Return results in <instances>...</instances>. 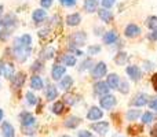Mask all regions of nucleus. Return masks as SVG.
<instances>
[{
	"instance_id": "obj_1",
	"label": "nucleus",
	"mask_w": 157,
	"mask_h": 137,
	"mask_svg": "<svg viewBox=\"0 0 157 137\" xmlns=\"http://www.w3.org/2000/svg\"><path fill=\"white\" fill-rule=\"evenodd\" d=\"M13 55H14V59H15L17 62L22 63L29 58L30 48H26V47L21 45L18 38H15V40H14V45H13Z\"/></svg>"
},
{
	"instance_id": "obj_2",
	"label": "nucleus",
	"mask_w": 157,
	"mask_h": 137,
	"mask_svg": "<svg viewBox=\"0 0 157 137\" xmlns=\"http://www.w3.org/2000/svg\"><path fill=\"white\" fill-rule=\"evenodd\" d=\"M17 23H18V19H17V16L14 15V14H6V16L2 19V25H3V27H4V33H7V34H6L7 37L10 36V33L15 29Z\"/></svg>"
},
{
	"instance_id": "obj_3",
	"label": "nucleus",
	"mask_w": 157,
	"mask_h": 137,
	"mask_svg": "<svg viewBox=\"0 0 157 137\" xmlns=\"http://www.w3.org/2000/svg\"><path fill=\"white\" fill-rule=\"evenodd\" d=\"M108 73V66H106L105 62H98L97 65L92 67V78H95V80H101L102 77H105V74Z\"/></svg>"
},
{
	"instance_id": "obj_4",
	"label": "nucleus",
	"mask_w": 157,
	"mask_h": 137,
	"mask_svg": "<svg viewBox=\"0 0 157 137\" xmlns=\"http://www.w3.org/2000/svg\"><path fill=\"white\" fill-rule=\"evenodd\" d=\"M86 41H87L86 32H76V33H73V34H72V37H71V43H72L71 48H76V47L84 45V44H86Z\"/></svg>"
},
{
	"instance_id": "obj_5",
	"label": "nucleus",
	"mask_w": 157,
	"mask_h": 137,
	"mask_svg": "<svg viewBox=\"0 0 157 137\" xmlns=\"http://www.w3.org/2000/svg\"><path fill=\"white\" fill-rule=\"evenodd\" d=\"M99 104H101V107L105 108V110H112V108L117 104V99L113 96V95L108 93L99 99Z\"/></svg>"
},
{
	"instance_id": "obj_6",
	"label": "nucleus",
	"mask_w": 157,
	"mask_h": 137,
	"mask_svg": "<svg viewBox=\"0 0 157 137\" xmlns=\"http://www.w3.org/2000/svg\"><path fill=\"white\" fill-rule=\"evenodd\" d=\"M15 74V70H14L13 63H0V75H3L7 80H11Z\"/></svg>"
},
{
	"instance_id": "obj_7",
	"label": "nucleus",
	"mask_w": 157,
	"mask_h": 137,
	"mask_svg": "<svg viewBox=\"0 0 157 137\" xmlns=\"http://www.w3.org/2000/svg\"><path fill=\"white\" fill-rule=\"evenodd\" d=\"M19 119H21V125L24 128H30V126H36V119L35 117L32 115L28 111H24V113L19 115Z\"/></svg>"
},
{
	"instance_id": "obj_8",
	"label": "nucleus",
	"mask_w": 157,
	"mask_h": 137,
	"mask_svg": "<svg viewBox=\"0 0 157 137\" xmlns=\"http://www.w3.org/2000/svg\"><path fill=\"white\" fill-rule=\"evenodd\" d=\"M147 103H149V96H147L146 93H138L132 97V100H131V106L138 107V108L146 106Z\"/></svg>"
},
{
	"instance_id": "obj_9",
	"label": "nucleus",
	"mask_w": 157,
	"mask_h": 137,
	"mask_svg": "<svg viewBox=\"0 0 157 137\" xmlns=\"http://www.w3.org/2000/svg\"><path fill=\"white\" fill-rule=\"evenodd\" d=\"M109 86L106 82H103V81H98V82L94 84V86H92V91H94L95 95H98V96H105V95L109 93Z\"/></svg>"
},
{
	"instance_id": "obj_10",
	"label": "nucleus",
	"mask_w": 157,
	"mask_h": 137,
	"mask_svg": "<svg viewBox=\"0 0 157 137\" xmlns=\"http://www.w3.org/2000/svg\"><path fill=\"white\" fill-rule=\"evenodd\" d=\"M139 34H141V27H139L138 25L130 23V25L125 26V29H124V36L125 37L134 38V37H136V36H139Z\"/></svg>"
},
{
	"instance_id": "obj_11",
	"label": "nucleus",
	"mask_w": 157,
	"mask_h": 137,
	"mask_svg": "<svg viewBox=\"0 0 157 137\" xmlns=\"http://www.w3.org/2000/svg\"><path fill=\"white\" fill-rule=\"evenodd\" d=\"M102 117H103V111L99 107H97V106H92L88 110V113H87V118L90 121H99Z\"/></svg>"
},
{
	"instance_id": "obj_12",
	"label": "nucleus",
	"mask_w": 157,
	"mask_h": 137,
	"mask_svg": "<svg viewBox=\"0 0 157 137\" xmlns=\"http://www.w3.org/2000/svg\"><path fill=\"white\" fill-rule=\"evenodd\" d=\"M91 129L94 132H97L98 135H106L108 133V129H109V122L106 121H101V122H95V124L91 125Z\"/></svg>"
},
{
	"instance_id": "obj_13",
	"label": "nucleus",
	"mask_w": 157,
	"mask_h": 137,
	"mask_svg": "<svg viewBox=\"0 0 157 137\" xmlns=\"http://www.w3.org/2000/svg\"><path fill=\"white\" fill-rule=\"evenodd\" d=\"M65 73H66V67H65V66L54 65V66H52V70H51V77H52V80L59 81L61 78L65 75Z\"/></svg>"
},
{
	"instance_id": "obj_14",
	"label": "nucleus",
	"mask_w": 157,
	"mask_h": 137,
	"mask_svg": "<svg viewBox=\"0 0 157 137\" xmlns=\"http://www.w3.org/2000/svg\"><path fill=\"white\" fill-rule=\"evenodd\" d=\"M125 73H127L128 77H130L131 80H134V81L141 80V77H142V71H141V69H139L138 66H127Z\"/></svg>"
},
{
	"instance_id": "obj_15",
	"label": "nucleus",
	"mask_w": 157,
	"mask_h": 137,
	"mask_svg": "<svg viewBox=\"0 0 157 137\" xmlns=\"http://www.w3.org/2000/svg\"><path fill=\"white\" fill-rule=\"evenodd\" d=\"M25 80H26V74L24 71H18L17 74H14V77L11 78V82H13L14 88H21L24 85Z\"/></svg>"
},
{
	"instance_id": "obj_16",
	"label": "nucleus",
	"mask_w": 157,
	"mask_h": 137,
	"mask_svg": "<svg viewBox=\"0 0 157 137\" xmlns=\"http://www.w3.org/2000/svg\"><path fill=\"white\" fill-rule=\"evenodd\" d=\"M2 136L3 137H14L15 136V129L10 122H3L2 124Z\"/></svg>"
},
{
	"instance_id": "obj_17",
	"label": "nucleus",
	"mask_w": 157,
	"mask_h": 137,
	"mask_svg": "<svg viewBox=\"0 0 157 137\" xmlns=\"http://www.w3.org/2000/svg\"><path fill=\"white\" fill-rule=\"evenodd\" d=\"M98 16H99L105 23H110V22L113 21V14H112V11L106 10V8H101V10H98Z\"/></svg>"
},
{
	"instance_id": "obj_18",
	"label": "nucleus",
	"mask_w": 157,
	"mask_h": 137,
	"mask_svg": "<svg viewBox=\"0 0 157 137\" xmlns=\"http://www.w3.org/2000/svg\"><path fill=\"white\" fill-rule=\"evenodd\" d=\"M72 85H73V78H72V75H63L59 80V88L62 89V91L71 89Z\"/></svg>"
},
{
	"instance_id": "obj_19",
	"label": "nucleus",
	"mask_w": 157,
	"mask_h": 137,
	"mask_svg": "<svg viewBox=\"0 0 157 137\" xmlns=\"http://www.w3.org/2000/svg\"><path fill=\"white\" fill-rule=\"evenodd\" d=\"M106 84H108V86H109L110 89H117V88H119V84H120V77H119V74H114V73L109 74Z\"/></svg>"
},
{
	"instance_id": "obj_20",
	"label": "nucleus",
	"mask_w": 157,
	"mask_h": 137,
	"mask_svg": "<svg viewBox=\"0 0 157 137\" xmlns=\"http://www.w3.org/2000/svg\"><path fill=\"white\" fill-rule=\"evenodd\" d=\"M43 86H44L43 80H41V77H39L37 74H35L30 78V88H32L33 91H40V89H43Z\"/></svg>"
},
{
	"instance_id": "obj_21",
	"label": "nucleus",
	"mask_w": 157,
	"mask_h": 137,
	"mask_svg": "<svg viewBox=\"0 0 157 137\" xmlns=\"http://www.w3.org/2000/svg\"><path fill=\"white\" fill-rule=\"evenodd\" d=\"M80 22H81V16L78 13L69 14V15L66 16V23H68L69 26H77V25H80Z\"/></svg>"
},
{
	"instance_id": "obj_22",
	"label": "nucleus",
	"mask_w": 157,
	"mask_h": 137,
	"mask_svg": "<svg viewBox=\"0 0 157 137\" xmlns=\"http://www.w3.org/2000/svg\"><path fill=\"white\" fill-rule=\"evenodd\" d=\"M80 124H81V119L78 118V117H75V115L69 117V118L63 122L65 128H68V129H75V128H77Z\"/></svg>"
},
{
	"instance_id": "obj_23",
	"label": "nucleus",
	"mask_w": 157,
	"mask_h": 137,
	"mask_svg": "<svg viewBox=\"0 0 157 137\" xmlns=\"http://www.w3.org/2000/svg\"><path fill=\"white\" fill-rule=\"evenodd\" d=\"M46 97H47V100H48V102H52V100L57 99V97H58L57 86L48 84V86H47V89H46Z\"/></svg>"
},
{
	"instance_id": "obj_24",
	"label": "nucleus",
	"mask_w": 157,
	"mask_h": 137,
	"mask_svg": "<svg viewBox=\"0 0 157 137\" xmlns=\"http://www.w3.org/2000/svg\"><path fill=\"white\" fill-rule=\"evenodd\" d=\"M32 18H33V21L35 22H43L44 19L47 18V13H46V10L44 8H37V10H35L33 11V14H32Z\"/></svg>"
},
{
	"instance_id": "obj_25",
	"label": "nucleus",
	"mask_w": 157,
	"mask_h": 137,
	"mask_svg": "<svg viewBox=\"0 0 157 137\" xmlns=\"http://www.w3.org/2000/svg\"><path fill=\"white\" fill-rule=\"evenodd\" d=\"M98 4H99V0H84V10L87 13H94L97 11Z\"/></svg>"
},
{
	"instance_id": "obj_26",
	"label": "nucleus",
	"mask_w": 157,
	"mask_h": 137,
	"mask_svg": "<svg viewBox=\"0 0 157 137\" xmlns=\"http://www.w3.org/2000/svg\"><path fill=\"white\" fill-rule=\"evenodd\" d=\"M102 38H103V43L110 45V44H113L114 41L117 40V33L114 32V30H109V32H106L105 34H103Z\"/></svg>"
},
{
	"instance_id": "obj_27",
	"label": "nucleus",
	"mask_w": 157,
	"mask_h": 137,
	"mask_svg": "<svg viewBox=\"0 0 157 137\" xmlns=\"http://www.w3.org/2000/svg\"><path fill=\"white\" fill-rule=\"evenodd\" d=\"M114 63L119 66H124L127 65V60H128V54L127 52H119V54L114 56Z\"/></svg>"
},
{
	"instance_id": "obj_28",
	"label": "nucleus",
	"mask_w": 157,
	"mask_h": 137,
	"mask_svg": "<svg viewBox=\"0 0 157 137\" xmlns=\"http://www.w3.org/2000/svg\"><path fill=\"white\" fill-rule=\"evenodd\" d=\"M54 55H55V49H54V47H46V48L43 49V51L40 52V56L43 58V59H52L54 58Z\"/></svg>"
},
{
	"instance_id": "obj_29",
	"label": "nucleus",
	"mask_w": 157,
	"mask_h": 137,
	"mask_svg": "<svg viewBox=\"0 0 157 137\" xmlns=\"http://www.w3.org/2000/svg\"><path fill=\"white\" fill-rule=\"evenodd\" d=\"M63 65L65 67H73L76 65V55L73 54H68L63 56Z\"/></svg>"
},
{
	"instance_id": "obj_30",
	"label": "nucleus",
	"mask_w": 157,
	"mask_h": 137,
	"mask_svg": "<svg viewBox=\"0 0 157 137\" xmlns=\"http://www.w3.org/2000/svg\"><path fill=\"white\" fill-rule=\"evenodd\" d=\"M141 117V110L138 108H130L127 111V119L128 121H136Z\"/></svg>"
},
{
	"instance_id": "obj_31",
	"label": "nucleus",
	"mask_w": 157,
	"mask_h": 137,
	"mask_svg": "<svg viewBox=\"0 0 157 137\" xmlns=\"http://www.w3.org/2000/svg\"><path fill=\"white\" fill-rule=\"evenodd\" d=\"M63 110H65V104H63V102H55L51 107V111L55 114V115H61V114L63 113Z\"/></svg>"
},
{
	"instance_id": "obj_32",
	"label": "nucleus",
	"mask_w": 157,
	"mask_h": 137,
	"mask_svg": "<svg viewBox=\"0 0 157 137\" xmlns=\"http://www.w3.org/2000/svg\"><path fill=\"white\" fill-rule=\"evenodd\" d=\"M146 26L149 27L150 30L157 29V16H149L146 19Z\"/></svg>"
},
{
	"instance_id": "obj_33",
	"label": "nucleus",
	"mask_w": 157,
	"mask_h": 137,
	"mask_svg": "<svg viewBox=\"0 0 157 137\" xmlns=\"http://www.w3.org/2000/svg\"><path fill=\"white\" fill-rule=\"evenodd\" d=\"M153 118H155L153 113H150V111H146V113L142 114V124H145V125L150 124V122L153 121Z\"/></svg>"
},
{
	"instance_id": "obj_34",
	"label": "nucleus",
	"mask_w": 157,
	"mask_h": 137,
	"mask_svg": "<svg viewBox=\"0 0 157 137\" xmlns=\"http://www.w3.org/2000/svg\"><path fill=\"white\" fill-rule=\"evenodd\" d=\"M26 103L29 106L37 104V97L35 96V93H33V92H28V93H26Z\"/></svg>"
},
{
	"instance_id": "obj_35",
	"label": "nucleus",
	"mask_w": 157,
	"mask_h": 137,
	"mask_svg": "<svg viewBox=\"0 0 157 137\" xmlns=\"http://www.w3.org/2000/svg\"><path fill=\"white\" fill-rule=\"evenodd\" d=\"M117 89H119L123 95H125V93H128V91H130V85H128V82L125 80H123V81H120L119 88H117Z\"/></svg>"
},
{
	"instance_id": "obj_36",
	"label": "nucleus",
	"mask_w": 157,
	"mask_h": 137,
	"mask_svg": "<svg viewBox=\"0 0 157 137\" xmlns=\"http://www.w3.org/2000/svg\"><path fill=\"white\" fill-rule=\"evenodd\" d=\"M65 102L68 103V104H71V106H73V104H76V103L78 102V96L77 95H65Z\"/></svg>"
},
{
	"instance_id": "obj_37",
	"label": "nucleus",
	"mask_w": 157,
	"mask_h": 137,
	"mask_svg": "<svg viewBox=\"0 0 157 137\" xmlns=\"http://www.w3.org/2000/svg\"><path fill=\"white\" fill-rule=\"evenodd\" d=\"M114 3H116V0H101L102 8H106V10H109L110 7H113Z\"/></svg>"
},
{
	"instance_id": "obj_38",
	"label": "nucleus",
	"mask_w": 157,
	"mask_h": 137,
	"mask_svg": "<svg viewBox=\"0 0 157 137\" xmlns=\"http://www.w3.org/2000/svg\"><path fill=\"white\" fill-rule=\"evenodd\" d=\"M87 52H88V55H97L101 52V47L99 45H91V47H88Z\"/></svg>"
},
{
	"instance_id": "obj_39",
	"label": "nucleus",
	"mask_w": 157,
	"mask_h": 137,
	"mask_svg": "<svg viewBox=\"0 0 157 137\" xmlns=\"http://www.w3.org/2000/svg\"><path fill=\"white\" fill-rule=\"evenodd\" d=\"M91 65H92V60H91V59H86L83 63H81L80 71H83V70H88L90 67H91Z\"/></svg>"
},
{
	"instance_id": "obj_40",
	"label": "nucleus",
	"mask_w": 157,
	"mask_h": 137,
	"mask_svg": "<svg viewBox=\"0 0 157 137\" xmlns=\"http://www.w3.org/2000/svg\"><path fill=\"white\" fill-rule=\"evenodd\" d=\"M30 69H32V71H37V70L40 71V70L43 69V63L39 62V60H36V62L32 65V67H30Z\"/></svg>"
},
{
	"instance_id": "obj_41",
	"label": "nucleus",
	"mask_w": 157,
	"mask_h": 137,
	"mask_svg": "<svg viewBox=\"0 0 157 137\" xmlns=\"http://www.w3.org/2000/svg\"><path fill=\"white\" fill-rule=\"evenodd\" d=\"M54 3V0H40V4L43 8H50Z\"/></svg>"
},
{
	"instance_id": "obj_42",
	"label": "nucleus",
	"mask_w": 157,
	"mask_h": 137,
	"mask_svg": "<svg viewBox=\"0 0 157 137\" xmlns=\"http://www.w3.org/2000/svg\"><path fill=\"white\" fill-rule=\"evenodd\" d=\"M59 2H61V4H63L65 7H72V5L76 4L77 0H59Z\"/></svg>"
},
{
	"instance_id": "obj_43",
	"label": "nucleus",
	"mask_w": 157,
	"mask_h": 137,
	"mask_svg": "<svg viewBox=\"0 0 157 137\" xmlns=\"http://www.w3.org/2000/svg\"><path fill=\"white\" fill-rule=\"evenodd\" d=\"M77 137H92V135H91V132H88V130H80Z\"/></svg>"
},
{
	"instance_id": "obj_44",
	"label": "nucleus",
	"mask_w": 157,
	"mask_h": 137,
	"mask_svg": "<svg viewBox=\"0 0 157 137\" xmlns=\"http://www.w3.org/2000/svg\"><path fill=\"white\" fill-rule=\"evenodd\" d=\"M152 85H153V88H155V91L157 92V73H155L152 77Z\"/></svg>"
},
{
	"instance_id": "obj_45",
	"label": "nucleus",
	"mask_w": 157,
	"mask_h": 137,
	"mask_svg": "<svg viewBox=\"0 0 157 137\" xmlns=\"http://www.w3.org/2000/svg\"><path fill=\"white\" fill-rule=\"evenodd\" d=\"M149 107L152 108V110H156L157 111V99H153L149 102Z\"/></svg>"
},
{
	"instance_id": "obj_46",
	"label": "nucleus",
	"mask_w": 157,
	"mask_h": 137,
	"mask_svg": "<svg viewBox=\"0 0 157 137\" xmlns=\"http://www.w3.org/2000/svg\"><path fill=\"white\" fill-rule=\"evenodd\" d=\"M147 37H149V38H150V40L156 41V40H157V29H155V30H153V32H152V33H150V34H149V36H147Z\"/></svg>"
},
{
	"instance_id": "obj_47",
	"label": "nucleus",
	"mask_w": 157,
	"mask_h": 137,
	"mask_svg": "<svg viewBox=\"0 0 157 137\" xmlns=\"http://www.w3.org/2000/svg\"><path fill=\"white\" fill-rule=\"evenodd\" d=\"M3 118H4V111H3L2 108H0V122L3 121Z\"/></svg>"
},
{
	"instance_id": "obj_48",
	"label": "nucleus",
	"mask_w": 157,
	"mask_h": 137,
	"mask_svg": "<svg viewBox=\"0 0 157 137\" xmlns=\"http://www.w3.org/2000/svg\"><path fill=\"white\" fill-rule=\"evenodd\" d=\"M3 10H4V7H3V5H2V4H0V16H2V15H3Z\"/></svg>"
},
{
	"instance_id": "obj_49",
	"label": "nucleus",
	"mask_w": 157,
	"mask_h": 137,
	"mask_svg": "<svg viewBox=\"0 0 157 137\" xmlns=\"http://www.w3.org/2000/svg\"><path fill=\"white\" fill-rule=\"evenodd\" d=\"M61 137H71V136H68V135H63V136H61Z\"/></svg>"
}]
</instances>
